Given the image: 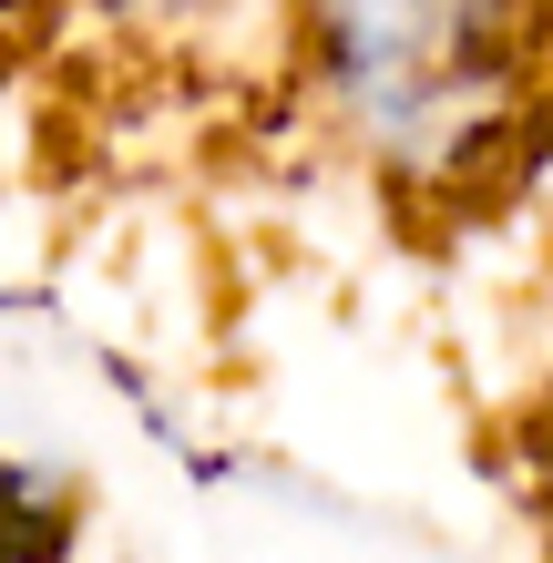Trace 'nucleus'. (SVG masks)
I'll use <instances>...</instances> for the list:
<instances>
[{
  "label": "nucleus",
  "instance_id": "f03ea898",
  "mask_svg": "<svg viewBox=\"0 0 553 563\" xmlns=\"http://www.w3.org/2000/svg\"><path fill=\"white\" fill-rule=\"evenodd\" d=\"M73 21H103V31H195L225 0H62Z\"/></svg>",
  "mask_w": 553,
  "mask_h": 563
},
{
  "label": "nucleus",
  "instance_id": "f257e3e1",
  "mask_svg": "<svg viewBox=\"0 0 553 563\" xmlns=\"http://www.w3.org/2000/svg\"><path fill=\"white\" fill-rule=\"evenodd\" d=\"M329 113L400 175H462L512 123L543 0H298Z\"/></svg>",
  "mask_w": 553,
  "mask_h": 563
}]
</instances>
